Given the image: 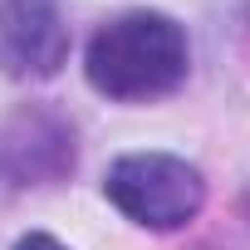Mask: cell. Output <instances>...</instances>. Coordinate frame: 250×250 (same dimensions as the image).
Returning a JSON list of instances; mask_svg holds the SVG:
<instances>
[{
  "instance_id": "obj_1",
  "label": "cell",
  "mask_w": 250,
  "mask_h": 250,
  "mask_svg": "<svg viewBox=\"0 0 250 250\" xmlns=\"http://www.w3.org/2000/svg\"><path fill=\"white\" fill-rule=\"evenodd\" d=\"M191 74V40L167 10H123L83 49V79L113 103H157Z\"/></svg>"
},
{
  "instance_id": "obj_2",
  "label": "cell",
  "mask_w": 250,
  "mask_h": 250,
  "mask_svg": "<svg viewBox=\"0 0 250 250\" xmlns=\"http://www.w3.org/2000/svg\"><path fill=\"white\" fill-rule=\"evenodd\" d=\"M103 196L143 230H182L206 206V177L172 152H128L108 167Z\"/></svg>"
},
{
  "instance_id": "obj_3",
  "label": "cell",
  "mask_w": 250,
  "mask_h": 250,
  "mask_svg": "<svg viewBox=\"0 0 250 250\" xmlns=\"http://www.w3.org/2000/svg\"><path fill=\"white\" fill-rule=\"evenodd\" d=\"M74 123L44 103H30L0 123V177L10 187H54L74 172Z\"/></svg>"
},
{
  "instance_id": "obj_4",
  "label": "cell",
  "mask_w": 250,
  "mask_h": 250,
  "mask_svg": "<svg viewBox=\"0 0 250 250\" xmlns=\"http://www.w3.org/2000/svg\"><path fill=\"white\" fill-rule=\"evenodd\" d=\"M74 35L59 0H0V74L40 83L69 64Z\"/></svg>"
},
{
  "instance_id": "obj_5",
  "label": "cell",
  "mask_w": 250,
  "mask_h": 250,
  "mask_svg": "<svg viewBox=\"0 0 250 250\" xmlns=\"http://www.w3.org/2000/svg\"><path fill=\"white\" fill-rule=\"evenodd\" d=\"M15 250H69L64 240H54V235H44V230H30V235H20L15 240Z\"/></svg>"
},
{
  "instance_id": "obj_6",
  "label": "cell",
  "mask_w": 250,
  "mask_h": 250,
  "mask_svg": "<svg viewBox=\"0 0 250 250\" xmlns=\"http://www.w3.org/2000/svg\"><path fill=\"white\" fill-rule=\"evenodd\" d=\"M245 221H250V191H245Z\"/></svg>"
}]
</instances>
